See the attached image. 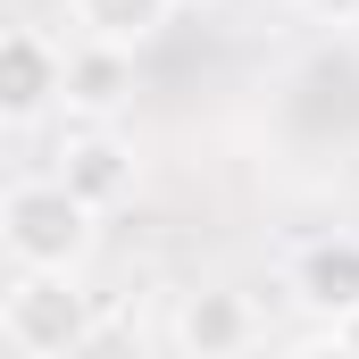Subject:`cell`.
<instances>
[{"label":"cell","mask_w":359,"mask_h":359,"mask_svg":"<svg viewBox=\"0 0 359 359\" xmlns=\"http://www.w3.org/2000/svg\"><path fill=\"white\" fill-rule=\"evenodd\" d=\"M67 92V42H50L42 25H8L0 34V117L34 126L42 109H59Z\"/></svg>","instance_id":"cell-5"},{"label":"cell","mask_w":359,"mask_h":359,"mask_svg":"<svg viewBox=\"0 0 359 359\" xmlns=\"http://www.w3.org/2000/svg\"><path fill=\"white\" fill-rule=\"evenodd\" d=\"M292 8H301L309 25H334V34H351V25H359V0H292Z\"/></svg>","instance_id":"cell-9"},{"label":"cell","mask_w":359,"mask_h":359,"mask_svg":"<svg viewBox=\"0 0 359 359\" xmlns=\"http://www.w3.org/2000/svg\"><path fill=\"white\" fill-rule=\"evenodd\" d=\"M176 8H201V0H176Z\"/></svg>","instance_id":"cell-12"},{"label":"cell","mask_w":359,"mask_h":359,"mask_svg":"<svg viewBox=\"0 0 359 359\" xmlns=\"http://www.w3.org/2000/svg\"><path fill=\"white\" fill-rule=\"evenodd\" d=\"M176 17V0H67V25L76 42H117V50H142L159 42Z\"/></svg>","instance_id":"cell-8"},{"label":"cell","mask_w":359,"mask_h":359,"mask_svg":"<svg viewBox=\"0 0 359 359\" xmlns=\"http://www.w3.org/2000/svg\"><path fill=\"white\" fill-rule=\"evenodd\" d=\"M292 292H301V309H318L326 326H343L359 309V234H318V243H301V259H292Z\"/></svg>","instance_id":"cell-6"},{"label":"cell","mask_w":359,"mask_h":359,"mask_svg":"<svg viewBox=\"0 0 359 359\" xmlns=\"http://www.w3.org/2000/svg\"><path fill=\"white\" fill-rule=\"evenodd\" d=\"M100 243V209H84L59 176H17L0 192V251L25 276H76Z\"/></svg>","instance_id":"cell-1"},{"label":"cell","mask_w":359,"mask_h":359,"mask_svg":"<svg viewBox=\"0 0 359 359\" xmlns=\"http://www.w3.org/2000/svg\"><path fill=\"white\" fill-rule=\"evenodd\" d=\"M292 359H301V351H292Z\"/></svg>","instance_id":"cell-13"},{"label":"cell","mask_w":359,"mask_h":359,"mask_svg":"<svg viewBox=\"0 0 359 359\" xmlns=\"http://www.w3.org/2000/svg\"><path fill=\"white\" fill-rule=\"evenodd\" d=\"M301 359H359V351H351V343H334V334H326V343H309Z\"/></svg>","instance_id":"cell-10"},{"label":"cell","mask_w":359,"mask_h":359,"mask_svg":"<svg viewBox=\"0 0 359 359\" xmlns=\"http://www.w3.org/2000/svg\"><path fill=\"white\" fill-rule=\"evenodd\" d=\"M168 343H176V359H243L259 343V309L234 284H192L168 318Z\"/></svg>","instance_id":"cell-4"},{"label":"cell","mask_w":359,"mask_h":359,"mask_svg":"<svg viewBox=\"0 0 359 359\" xmlns=\"http://www.w3.org/2000/svg\"><path fill=\"white\" fill-rule=\"evenodd\" d=\"M50 176L67 184L84 209H126L134 192H142V159H134V142L117 134V126H76V134H59V159H50Z\"/></svg>","instance_id":"cell-3"},{"label":"cell","mask_w":359,"mask_h":359,"mask_svg":"<svg viewBox=\"0 0 359 359\" xmlns=\"http://www.w3.org/2000/svg\"><path fill=\"white\" fill-rule=\"evenodd\" d=\"M126 100H134V50H117V42H67V92H59V109L84 117V126H109Z\"/></svg>","instance_id":"cell-7"},{"label":"cell","mask_w":359,"mask_h":359,"mask_svg":"<svg viewBox=\"0 0 359 359\" xmlns=\"http://www.w3.org/2000/svg\"><path fill=\"white\" fill-rule=\"evenodd\" d=\"M0 334H8L17 359H76L92 343V292L76 284V276H25V268H8Z\"/></svg>","instance_id":"cell-2"},{"label":"cell","mask_w":359,"mask_h":359,"mask_svg":"<svg viewBox=\"0 0 359 359\" xmlns=\"http://www.w3.org/2000/svg\"><path fill=\"white\" fill-rule=\"evenodd\" d=\"M334 343H351V351H359V309L343 318V326H334Z\"/></svg>","instance_id":"cell-11"}]
</instances>
